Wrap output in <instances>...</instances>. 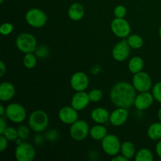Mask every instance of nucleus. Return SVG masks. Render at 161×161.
<instances>
[{
    "mask_svg": "<svg viewBox=\"0 0 161 161\" xmlns=\"http://www.w3.org/2000/svg\"><path fill=\"white\" fill-rule=\"evenodd\" d=\"M36 157L34 146L28 142L17 145L15 149V158L17 161H32Z\"/></svg>",
    "mask_w": 161,
    "mask_h": 161,
    "instance_id": "1a4fd4ad",
    "label": "nucleus"
},
{
    "mask_svg": "<svg viewBox=\"0 0 161 161\" xmlns=\"http://www.w3.org/2000/svg\"><path fill=\"white\" fill-rule=\"evenodd\" d=\"M120 140L115 135H107L102 140V148L105 153L110 157H115L120 152Z\"/></svg>",
    "mask_w": 161,
    "mask_h": 161,
    "instance_id": "423d86ee",
    "label": "nucleus"
},
{
    "mask_svg": "<svg viewBox=\"0 0 161 161\" xmlns=\"http://www.w3.org/2000/svg\"><path fill=\"white\" fill-rule=\"evenodd\" d=\"M6 128H7V124L5 117H1L0 118V135H3Z\"/></svg>",
    "mask_w": 161,
    "mask_h": 161,
    "instance_id": "c9c22d12",
    "label": "nucleus"
},
{
    "mask_svg": "<svg viewBox=\"0 0 161 161\" xmlns=\"http://www.w3.org/2000/svg\"><path fill=\"white\" fill-rule=\"evenodd\" d=\"M3 2H4V0H0V3H1V4H3Z\"/></svg>",
    "mask_w": 161,
    "mask_h": 161,
    "instance_id": "c03bdc74",
    "label": "nucleus"
},
{
    "mask_svg": "<svg viewBox=\"0 0 161 161\" xmlns=\"http://www.w3.org/2000/svg\"><path fill=\"white\" fill-rule=\"evenodd\" d=\"M132 84L138 92H146L153 86V82L151 76L146 72H139L134 74Z\"/></svg>",
    "mask_w": 161,
    "mask_h": 161,
    "instance_id": "6e6552de",
    "label": "nucleus"
},
{
    "mask_svg": "<svg viewBox=\"0 0 161 161\" xmlns=\"http://www.w3.org/2000/svg\"><path fill=\"white\" fill-rule=\"evenodd\" d=\"M36 56L39 57V58H43V57H46L47 54H48V49L47 47H44V46H41V47H37V49L36 50Z\"/></svg>",
    "mask_w": 161,
    "mask_h": 161,
    "instance_id": "473e14b6",
    "label": "nucleus"
},
{
    "mask_svg": "<svg viewBox=\"0 0 161 161\" xmlns=\"http://www.w3.org/2000/svg\"><path fill=\"white\" fill-rule=\"evenodd\" d=\"M8 144H9V140L4 135H1V137H0V152H4L7 149Z\"/></svg>",
    "mask_w": 161,
    "mask_h": 161,
    "instance_id": "72a5a7b5",
    "label": "nucleus"
},
{
    "mask_svg": "<svg viewBox=\"0 0 161 161\" xmlns=\"http://www.w3.org/2000/svg\"><path fill=\"white\" fill-rule=\"evenodd\" d=\"M152 94L154 99L161 104V82H158L153 86Z\"/></svg>",
    "mask_w": 161,
    "mask_h": 161,
    "instance_id": "c756f323",
    "label": "nucleus"
},
{
    "mask_svg": "<svg viewBox=\"0 0 161 161\" xmlns=\"http://www.w3.org/2000/svg\"><path fill=\"white\" fill-rule=\"evenodd\" d=\"M6 116L11 122L20 124L26 119L27 112L23 105L14 102L8 105L6 108Z\"/></svg>",
    "mask_w": 161,
    "mask_h": 161,
    "instance_id": "39448f33",
    "label": "nucleus"
},
{
    "mask_svg": "<svg viewBox=\"0 0 161 161\" xmlns=\"http://www.w3.org/2000/svg\"><path fill=\"white\" fill-rule=\"evenodd\" d=\"M90 129L91 128L86 121L78 119L71 124L69 133L71 138L75 141H83L90 135Z\"/></svg>",
    "mask_w": 161,
    "mask_h": 161,
    "instance_id": "0eeeda50",
    "label": "nucleus"
},
{
    "mask_svg": "<svg viewBox=\"0 0 161 161\" xmlns=\"http://www.w3.org/2000/svg\"><path fill=\"white\" fill-rule=\"evenodd\" d=\"M136 91L133 84L127 82H119L112 87L110 100L116 107L128 108L134 105Z\"/></svg>",
    "mask_w": 161,
    "mask_h": 161,
    "instance_id": "f257e3e1",
    "label": "nucleus"
},
{
    "mask_svg": "<svg viewBox=\"0 0 161 161\" xmlns=\"http://www.w3.org/2000/svg\"><path fill=\"white\" fill-rule=\"evenodd\" d=\"M111 30L116 37L125 39L130 34V25L126 19L115 17L111 22Z\"/></svg>",
    "mask_w": 161,
    "mask_h": 161,
    "instance_id": "9d476101",
    "label": "nucleus"
},
{
    "mask_svg": "<svg viewBox=\"0 0 161 161\" xmlns=\"http://www.w3.org/2000/svg\"><path fill=\"white\" fill-rule=\"evenodd\" d=\"M120 153L122 155H124L126 158L128 160L134 158L136 154V148H135V145L131 142H124L121 144V149Z\"/></svg>",
    "mask_w": 161,
    "mask_h": 161,
    "instance_id": "412c9836",
    "label": "nucleus"
},
{
    "mask_svg": "<svg viewBox=\"0 0 161 161\" xmlns=\"http://www.w3.org/2000/svg\"><path fill=\"white\" fill-rule=\"evenodd\" d=\"M91 102H98L103 97V93L99 89H93L88 93Z\"/></svg>",
    "mask_w": 161,
    "mask_h": 161,
    "instance_id": "c85d7f7f",
    "label": "nucleus"
},
{
    "mask_svg": "<svg viewBox=\"0 0 161 161\" xmlns=\"http://www.w3.org/2000/svg\"><path fill=\"white\" fill-rule=\"evenodd\" d=\"M2 135H4L9 141H16L18 138V132L17 129L12 127H7Z\"/></svg>",
    "mask_w": 161,
    "mask_h": 161,
    "instance_id": "bb28decb",
    "label": "nucleus"
},
{
    "mask_svg": "<svg viewBox=\"0 0 161 161\" xmlns=\"http://www.w3.org/2000/svg\"><path fill=\"white\" fill-rule=\"evenodd\" d=\"M108 131L105 126L97 124L90 129V136L96 141H102L106 135Z\"/></svg>",
    "mask_w": 161,
    "mask_h": 161,
    "instance_id": "aec40b11",
    "label": "nucleus"
},
{
    "mask_svg": "<svg viewBox=\"0 0 161 161\" xmlns=\"http://www.w3.org/2000/svg\"><path fill=\"white\" fill-rule=\"evenodd\" d=\"M58 132L54 130H50V131H48L47 134H46V138H47L48 141H51V142L55 141V140L58 138Z\"/></svg>",
    "mask_w": 161,
    "mask_h": 161,
    "instance_id": "f704fd0d",
    "label": "nucleus"
},
{
    "mask_svg": "<svg viewBox=\"0 0 161 161\" xmlns=\"http://www.w3.org/2000/svg\"><path fill=\"white\" fill-rule=\"evenodd\" d=\"M91 117L92 120L96 124H103L109 121L110 113L108 110L102 107H97L94 108L91 113Z\"/></svg>",
    "mask_w": 161,
    "mask_h": 161,
    "instance_id": "a211bd4d",
    "label": "nucleus"
},
{
    "mask_svg": "<svg viewBox=\"0 0 161 161\" xmlns=\"http://www.w3.org/2000/svg\"><path fill=\"white\" fill-rule=\"evenodd\" d=\"M14 25L10 23H3L0 27V33L3 36H8L14 31Z\"/></svg>",
    "mask_w": 161,
    "mask_h": 161,
    "instance_id": "2f4dec72",
    "label": "nucleus"
},
{
    "mask_svg": "<svg viewBox=\"0 0 161 161\" xmlns=\"http://www.w3.org/2000/svg\"><path fill=\"white\" fill-rule=\"evenodd\" d=\"M0 116L1 117H6V108L3 105H0Z\"/></svg>",
    "mask_w": 161,
    "mask_h": 161,
    "instance_id": "a19ab883",
    "label": "nucleus"
},
{
    "mask_svg": "<svg viewBox=\"0 0 161 161\" xmlns=\"http://www.w3.org/2000/svg\"><path fill=\"white\" fill-rule=\"evenodd\" d=\"M127 41L130 48L134 49V50H138V49L142 48L143 47V44H144L142 38L137 34L130 35L127 37Z\"/></svg>",
    "mask_w": 161,
    "mask_h": 161,
    "instance_id": "b1692460",
    "label": "nucleus"
},
{
    "mask_svg": "<svg viewBox=\"0 0 161 161\" xmlns=\"http://www.w3.org/2000/svg\"><path fill=\"white\" fill-rule=\"evenodd\" d=\"M6 72V66L3 61H0V76H3Z\"/></svg>",
    "mask_w": 161,
    "mask_h": 161,
    "instance_id": "e433bc0d",
    "label": "nucleus"
},
{
    "mask_svg": "<svg viewBox=\"0 0 161 161\" xmlns=\"http://www.w3.org/2000/svg\"><path fill=\"white\" fill-rule=\"evenodd\" d=\"M58 117L63 124L71 125L76 120H78V111L75 109L72 105L64 106L61 108L58 112Z\"/></svg>",
    "mask_w": 161,
    "mask_h": 161,
    "instance_id": "4468645a",
    "label": "nucleus"
},
{
    "mask_svg": "<svg viewBox=\"0 0 161 161\" xmlns=\"http://www.w3.org/2000/svg\"><path fill=\"white\" fill-rule=\"evenodd\" d=\"M154 100L155 99H154L153 94L149 93V91L139 92V94L136 95L134 105L138 110L143 111V110H146L150 108Z\"/></svg>",
    "mask_w": 161,
    "mask_h": 161,
    "instance_id": "ddd939ff",
    "label": "nucleus"
},
{
    "mask_svg": "<svg viewBox=\"0 0 161 161\" xmlns=\"http://www.w3.org/2000/svg\"><path fill=\"white\" fill-rule=\"evenodd\" d=\"M23 64L28 69H34L37 64V56L33 53H25L23 58Z\"/></svg>",
    "mask_w": 161,
    "mask_h": 161,
    "instance_id": "a878e982",
    "label": "nucleus"
},
{
    "mask_svg": "<svg viewBox=\"0 0 161 161\" xmlns=\"http://www.w3.org/2000/svg\"><path fill=\"white\" fill-rule=\"evenodd\" d=\"M156 153H157V156L160 157V160H161V139L159 140L158 142L157 143V146H156Z\"/></svg>",
    "mask_w": 161,
    "mask_h": 161,
    "instance_id": "58836bf2",
    "label": "nucleus"
},
{
    "mask_svg": "<svg viewBox=\"0 0 161 161\" xmlns=\"http://www.w3.org/2000/svg\"><path fill=\"white\" fill-rule=\"evenodd\" d=\"M16 89L10 82H3L0 85V100L2 102H9L14 97Z\"/></svg>",
    "mask_w": 161,
    "mask_h": 161,
    "instance_id": "f3484780",
    "label": "nucleus"
},
{
    "mask_svg": "<svg viewBox=\"0 0 161 161\" xmlns=\"http://www.w3.org/2000/svg\"><path fill=\"white\" fill-rule=\"evenodd\" d=\"M35 142L37 145H40L42 143V138L40 135H36V138H35Z\"/></svg>",
    "mask_w": 161,
    "mask_h": 161,
    "instance_id": "ea45409f",
    "label": "nucleus"
},
{
    "mask_svg": "<svg viewBox=\"0 0 161 161\" xmlns=\"http://www.w3.org/2000/svg\"><path fill=\"white\" fill-rule=\"evenodd\" d=\"M135 161H153L154 160V157L149 149H141L135 154Z\"/></svg>",
    "mask_w": 161,
    "mask_h": 161,
    "instance_id": "393cba45",
    "label": "nucleus"
},
{
    "mask_svg": "<svg viewBox=\"0 0 161 161\" xmlns=\"http://www.w3.org/2000/svg\"><path fill=\"white\" fill-rule=\"evenodd\" d=\"M129 113L127 108L117 107V108L110 113L109 122L114 127H121L127 121Z\"/></svg>",
    "mask_w": 161,
    "mask_h": 161,
    "instance_id": "2eb2a0df",
    "label": "nucleus"
},
{
    "mask_svg": "<svg viewBox=\"0 0 161 161\" xmlns=\"http://www.w3.org/2000/svg\"><path fill=\"white\" fill-rule=\"evenodd\" d=\"M26 22L33 28H42L47 24L48 17L46 13L38 8H31L25 14Z\"/></svg>",
    "mask_w": 161,
    "mask_h": 161,
    "instance_id": "20e7f679",
    "label": "nucleus"
},
{
    "mask_svg": "<svg viewBox=\"0 0 161 161\" xmlns=\"http://www.w3.org/2000/svg\"><path fill=\"white\" fill-rule=\"evenodd\" d=\"M28 122L31 130L36 133H41L48 127V114L43 110H35L30 114Z\"/></svg>",
    "mask_w": 161,
    "mask_h": 161,
    "instance_id": "f03ea898",
    "label": "nucleus"
},
{
    "mask_svg": "<svg viewBox=\"0 0 161 161\" xmlns=\"http://www.w3.org/2000/svg\"><path fill=\"white\" fill-rule=\"evenodd\" d=\"M112 160H113V161H128L129 160L128 159L126 158V157H124V155H122V154H121L120 156H119L117 154L116 156L113 157Z\"/></svg>",
    "mask_w": 161,
    "mask_h": 161,
    "instance_id": "4c0bfd02",
    "label": "nucleus"
},
{
    "mask_svg": "<svg viewBox=\"0 0 161 161\" xmlns=\"http://www.w3.org/2000/svg\"><path fill=\"white\" fill-rule=\"evenodd\" d=\"M159 36H160V38L161 39V26L160 28H159Z\"/></svg>",
    "mask_w": 161,
    "mask_h": 161,
    "instance_id": "37998d69",
    "label": "nucleus"
},
{
    "mask_svg": "<svg viewBox=\"0 0 161 161\" xmlns=\"http://www.w3.org/2000/svg\"><path fill=\"white\" fill-rule=\"evenodd\" d=\"M70 85L75 91H84L89 86V77L85 72H76L72 75Z\"/></svg>",
    "mask_w": 161,
    "mask_h": 161,
    "instance_id": "f8f14e48",
    "label": "nucleus"
},
{
    "mask_svg": "<svg viewBox=\"0 0 161 161\" xmlns=\"http://www.w3.org/2000/svg\"><path fill=\"white\" fill-rule=\"evenodd\" d=\"M90 97L88 93L84 91H76L71 99V105L77 111L85 109L89 105Z\"/></svg>",
    "mask_w": 161,
    "mask_h": 161,
    "instance_id": "dca6fc26",
    "label": "nucleus"
},
{
    "mask_svg": "<svg viewBox=\"0 0 161 161\" xmlns=\"http://www.w3.org/2000/svg\"><path fill=\"white\" fill-rule=\"evenodd\" d=\"M147 135L151 140L159 141L161 139V122H156L151 124L147 130Z\"/></svg>",
    "mask_w": 161,
    "mask_h": 161,
    "instance_id": "5701e85b",
    "label": "nucleus"
},
{
    "mask_svg": "<svg viewBox=\"0 0 161 161\" xmlns=\"http://www.w3.org/2000/svg\"><path fill=\"white\" fill-rule=\"evenodd\" d=\"M130 49L131 48L129 46L127 39H124L120 42H117L113 47V51H112L113 58L116 61H120V62L126 61L130 55Z\"/></svg>",
    "mask_w": 161,
    "mask_h": 161,
    "instance_id": "9b49d317",
    "label": "nucleus"
},
{
    "mask_svg": "<svg viewBox=\"0 0 161 161\" xmlns=\"http://www.w3.org/2000/svg\"><path fill=\"white\" fill-rule=\"evenodd\" d=\"M30 128L29 126L20 125L17 127V132H18V138H21L22 140H27L30 136Z\"/></svg>",
    "mask_w": 161,
    "mask_h": 161,
    "instance_id": "cd10ccee",
    "label": "nucleus"
},
{
    "mask_svg": "<svg viewBox=\"0 0 161 161\" xmlns=\"http://www.w3.org/2000/svg\"><path fill=\"white\" fill-rule=\"evenodd\" d=\"M114 16L115 17L117 18H124V17L127 14V9L124 5H118L115 7L114 11Z\"/></svg>",
    "mask_w": 161,
    "mask_h": 161,
    "instance_id": "7c9ffc66",
    "label": "nucleus"
},
{
    "mask_svg": "<svg viewBox=\"0 0 161 161\" xmlns=\"http://www.w3.org/2000/svg\"><path fill=\"white\" fill-rule=\"evenodd\" d=\"M16 47L24 53H33L37 49V40L31 33H21L16 39Z\"/></svg>",
    "mask_w": 161,
    "mask_h": 161,
    "instance_id": "7ed1b4c3",
    "label": "nucleus"
},
{
    "mask_svg": "<svg viewBox=\"0 0 161 161\" xmlns=\"http://www.w3.org/2000/svg\"><path fill=\"white\" fill-rule=\"evenodd\" d=\"M85 14V9L83 5L80 3H74L68 9V16L74 21H78L83 19Z\"/></svg>",
    "mask_w": 161,
    "mask_h": 161,
    "instance_id": "6ab92c4d",
    "label": "nucleus"
},
{
    "mask_svg": "<svg viewBox=\"0 0 161 161\" xmlns=\"http://www.w3.org/2000/svg\"><path fill=\"white\" fill-rule=\"evenodd\" d=\"M157 116H158L159 120L161 122V108L158 110V112H157Z\"/></svg>",
    "mask_w": 161,
    "mask_h": 161,
    "instance_id": "79ce46f5",
    "label": "nucleus"
},
{
    "mask_svg": "<svg viewBox=\"0 0 161 161\" xmlns=\"http://www.w3.org/2000/svg\"><path fill=\"white\" fill-rule=\"evenodd\" d=\"M143 67H144V61L141 57H134L128 62V69L132 74L142 72Z\"/></svg>",
    "mask_w": 161,
    "mask_h": 161,
    "instance_id": "4be33fe9",
    "label": "nucleus"
}]
</instances>
